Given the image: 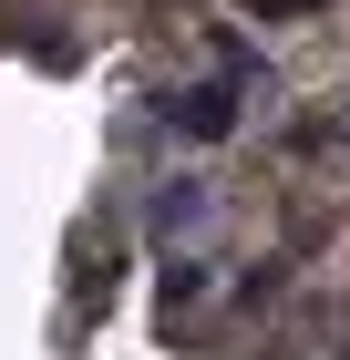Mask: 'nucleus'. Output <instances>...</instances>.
I'll return each mask as SVG.
<instances>
[{
  "label": "nucleus",
  "mask_w": 350,
  "mask_h": 360,
  "mask_svg": "<svg viewBox=\"0 0 350 360\" xmlns=\"http://www.w3.org/2000/svg\"><path fill=\"white\" fill-rule=\"evenodd\" d=\"M165 124L196 144H227L237 134V83H186V93H165Z\"/></svg>",
  "instance_id": "obj_1"
},
{
  "label": "nucleus",
  "mask_w": 350,
  "mask_h": 360,
  "mask_svg": "<svg viewBox=\"0 0 350 360\" xmlns=\"http://www.w3.org/2000/svg\"><path fill=\"white\" fill-rule=\"evenodd\" d=\"M258 21H289V11H320V0H247Z\"/></svg>",
  "instance_id": "obj_2"
}]
</instances>
